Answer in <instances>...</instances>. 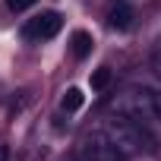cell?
<instances>
[{"instance_id":"cell-1","label":"cell","mask_w":161,"mask_h":161,"mask_svg":"<svg viewBox=\"0 0 161 161\" xmlns=\"http://www.w3.org/2000/svg\"><path fill=\"white\" fill-rule=\"evenodd\" d=\"M104 136L126 155V158H136V155H152L155 148H158V139L148 133V126L142 123V120H133V117H123V114H117V117H111L104 126Z\"/></svg>"},{"instance_id":"cell-2","label":"cell","mask_w":161,"mask_h":161,"mask_svg":"<svg viewBox=\"0 0 161 161\" xmlns=\"http://www.w3.org/2000/svg\"><path fill=\"white\" fill-rule=\"evenodd\" d=\"M76 158H79V161H123L126 155L104 136V130H95V133H89V136L82 139Z\"/></svg>"},{"instance_id":"cell-3","label":"cell","mask_w":161,"mask_h":161,"mask_svg":"<svg viewBox=\"0 0 161 161\" xmlns=\"http://www.w3.org/2000/svg\"><path fill=\"white\" fill-rule=\"evenodd\" d=\"M114 108H117V114H123V117L142 120L145 114H152V92H145V89H126V92L114 101ZM152 117H155V114H152Z\"/></svg>"},{"instance_id":"cell-4","label":"cell","mask_w":161,"mask_h":161,"mask_svg":"<svg viewBox=\"0 0 161 161\" xmlns=\"http://www.w3.org/2000/svg\"><path fill=\"white\" fill-rule=\"evenodd\" d=\"M60 25H63V16L60 13H38V16H32L25 22L22 35L29 41H47V38H54L60 32Z\"/></svg>"},{"instance_id":"cell-5","label":"cell","mask_w":161,"mask_h":161,"mask_svg":"<svg viewBox=\"0 0 161 161\" xmlns=\"http://www.w3.org/2000/svg\"><path fill=\"white\" fill-rule=\"evenodd\" d=\"M108 25L117 29V32H126V29L133 25V7L126 3V0H120V3L108 13Z\"/></svg>"},{"instance_id":"cell-6","label":"cell","mask_w":161,"mask_h":161,"mask_svg":"<svg viewBox=\"0 0 161 161\" xmlns=\"http://www.w3.org/2000/svg\"><path fill=\"white\" fill-rule=\"evenodd\" d=\"M92 35L89 32H73V38H69V51H73V57L76 60H86L89 54H92Z\"/></svg>"},{"instance_id":"cell-7","label":"cell","mask_w":161,"mask_h":161,"mask_svg":"<svg viewBox=\"0 0 161 161\" xmlns=\"http://www.w3.org/2000/svg\"><path fill=\"white\" fill-rule=\"evenodd\" d=\"M79 104H82V92H79V89H69L63 95V101H60L63 111H79Z\"/></svg>"},{"instance_id":"cell-8","label":"cell","mask_w":161,"mask_h":161,"mask_svg":"<svg viewBox=\"0 0 161 161\" xmlns=\"http://www.w3.org/2000/svg\"><path fill=\"white\" fill-rule=\"evenodd\" d=\"M108 79H111V73H108V66H101V69L92 76V89H104V86H108Z\"/></svg>"},{"instance_id":"cell-9","label":"cell","mask_w":161,"mask_h":161,"mask_svg":"<svg viewBox=\"0 0 161 161\" xmlns=\"http://www.w3.org/2000/svg\"><path fill=\"white\" fill-rule=\"evenodd\" d=\"M35 3V0H7V10L10 13H22V10H29Z\"/></svg>"},{"instance_id":"cell-10","label":"cell","mask_w":161,"mask_h":161,"mask_svg":"<svg viewBox=\"0 0 161 161\" xmlns=\"http://www.w3.org/2000/svg\"><path fill=\"white\" fill-rule=\"evenodd\" d=\"M152 69H155V73L161 76V41H158V44L152 47Z\"/></svg>"},{"instance_id":"cell-11","label":"cell","mask_w":161,"mask_h":161,"mask_svg":"<svg viewBox=\"0 0 161 161\" xmlns=\"http://www.w3.org/2000/svg\"><path fill=\"white\" fill-rule=\"evenodd\" d=\"M152 114L161 120V92H152Z\"/></svg>"},{"instance_id":"cell-12","label":"cell","mask_w":161,"mask_h":161,"mask_svg":"<svg viewBox=\"0 0 161 161\" xmlns=\"http://www.w3.org/2000/svg\"><path fill=\"white\" fill-rule=\"evenodd\" d=\"M0 161H10V148L7 145H0Z\"/></svg>"}]
</instances>
